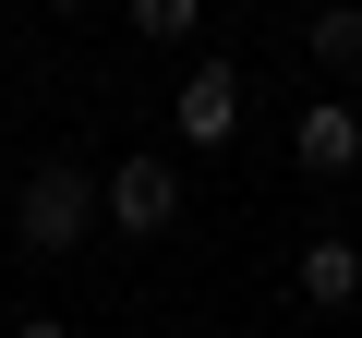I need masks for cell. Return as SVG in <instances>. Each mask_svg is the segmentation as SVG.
I'll return each mask as SVG.
<instances>
[{"mask_svg":"<svg viewBox=\"0 0 362 338\" xmlns=\"http://www.w3.org/2000/svg\"><path fill=\"white\" fill-rule=\"evenodd\" d=\"M314 73H362V13H350V0H338V13H314Z\"/></svg>","mask_w":362,"mask_h":338,"instance_id":"6","label":"cell"},{"mask_svg":"<svg viewBox=\"0 0 362 338\" xmlns=\"http://www.w3.org/2000/svg\"><path fill=\"white\" fill-rule=\"evenodd\" d=\"M13 338H73V326L61 314H13Z\"/></svg>","mask_w":362,"mask_h":338,"instance_id":"8","label":"cell"},{"mask_svg":"<svg viewBox=\"0 0 362 338\" xmlns=\"http://www.w3.org/2000/svg\"><path fill=\"white\" fill-rule=\"evenodd\" d=\"M290 278H302V302H314V314H350V302H362V242H302V266H290Z\"/></svg>","mask_w":362,"mask_h":338,"instance_id":"5","label":"cell"},{"mask_svg":"<svg viewBox=\"0 0 362 338\" xmlns=\"http://www.w3.org/2000/svg\"><path fill=\"white\" fill-rule=\"evenodd\" d=\"M169 133H181V145H230V133H242V73H230V61L181 73V97H169Z\"/></svg>","mask_w":362,"mask_h":338,"instance_id":"3","label":"cell"},{"mask_svg":"<svg viewBox=\"0 0 362 338\" xmlns=\"http://www.w3.org/2000/svg\"><path fill=\"white\" fill-rule=\"evenodd\" d=\"M97 218H109L121 242H145V230H169V218H181V169H169V157H121L109 182H97Z\"/></svg>","mask_w":362,"mask_h":338,"instance_id":"2","label":"cell"},{"mask_svg":"<svg viewBox=\"0 0 362 338\" xmlns=\"http://www.w3.org/2000/svg\"><path fill=\"white\" fill-rule=\"evenodd\" d=\"M49 13H85V0H49Z\"/></svg>","mask_w":362,"mask_h":338,"instance_id":"9","label":"cell"},{"mask_svg":"<svg viewBox=\"0 0 362 338\" xmlns=\"http://www.w3.org/2000/svg\"><path fill=\"white\" fill-rule=\"evenodd\" d=\"M133 37H157V49H181V37H194V0H133Z\"/></svg>","mask_w":362,"mask_h":338,"instance_id":"7","label":"cell"},{"mask_svg":"<svg viewBox=\"0 0 362 338\" xmlns=\"http://www.w3.org/2000/svg\"><path fill=\"white\" fill-rule=\"evenodd\" d=\"M290 157L314 169V182H350V169H362V109H338V97H314V109L290 121Z\"/></svg>","mask_w":362,"mask_h":338,"instance_id":"4","label":"cell"},{"mask_svg":"<svg viewBox=\"0 0 362 338\" xmlns=\"http://www.w3.org/2000/svg\"><path fill=\"white\" fill-rule=\"evenodd\" d=\"M13 230H25V254H85V230H97V169H73V157L25 169Z\"/></svg>","mask_w":362,"mask_h":338,"instance_id":"1","label":"cell"}]
</instances>
